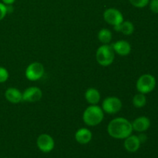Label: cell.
<instances>
[{
	"label": "cell",
	"instance_id": "4fadbf2b",
	"mask_svg": "<svg viewBox=\"0 0 158 158\" xmlns=\"http://www.w3.org/2000/svg\"><path fill=\"white\" fill-rule=\"evenodd\" d=\"M92 132L87 128H80L76 132L75 139L80 144H86L92 140Z\"/></svg>",
	"mask_w": 158,
	"mask_h": 158
},
{
	"label": "cell",
	"instance_id": "603a6c76",
	"mask_svg": "<svg viewBox=\"0 0 158 158\" xmlns=\"http://www.w3.org/2000/svg\"><path fill=\"white\" fill-rule=\"evenodd\" d=\"M137 137H138V139H139V140H140V143H144V142L147 140V139H148V137H147L146 134H143V133H141V134H139V135L137 136Z\"/></svg>",
	"mask_w": 158,
	"mask_h": 158
},
{
	"label": "cell",
	"instance_id": "7c38bea8",
	"mask_svg": "<svg viewBox=\"0 0 158 158\" xmlns=\"http://www.w3.org/2000/svg\"><path fill=\"white\" fill-rule=\"evenodd\" d=\"M5 97L11 103L16 104L23 101V93L16 88H8L5 92Z\"/></svg>",
	"mask_w": 158,
	"mask_h": 158
},
{
	"label": "cell",
	"instance_id": "ffe728a7",
	"mask_svg": "<svg viewBox=\"0 0 158 158\" xmlns=\"http://www.w3.org/2000/svg\"><path fill=\"white\" fill-rule=\"evenodd\" d=\"M9 74L6 68L0 66V83H5L9 79Z\"/></svg>",
	"mask_w": 158,
	"mask_h": 158
},
{
	"label": "cell",
	"instance_id": "ba28073f",
	"mask_svg": "<svg viewBox=\"0 0 158 158\" xmlns=\"http://www.w3.org/2000/svg\"><path fill=\"white\" fill-rule=\"evenodd\" d=\"M37 147L43 153H49L53 150L55 147V142L53 138L47 134H43L40 135L36 140Z\"/></svg>",
	"mask_w": 158,
	"mask_h": 158
},
{
	"label": "cell",
	"instance_id": "44dd1931",
	"mask_svg": "<svg viewBox=\"0 0 158 158\" xmlns=\"http://www.w3.org/2000/svg\"><path fill=\"white\" fill-rule=\"evenodd\" d=\"M150 3V9L154 13H158V0H151Z\"/></svg>",
	"mask_w": 158,
	"mask_h": 158
},
{
	"label": "cell",
	"instance_id": "3957f363",
	"mask_svg": "<svg viewBox=\"0 0 158 158\" xmlns=\"http://www.w3.org/2000/svg\"><path fill=\"white\" fill-rule=\"evenodd\" d=\"M115 57V52L109 44H103L97 49L96 60L103 66H108L113 63Z\"/></svg>",
	"mask_w": 158,
	"mask_h": 158
},
{
	"label": "cell",
	"instance_id": "7a4b0ae2",
	"mask_svg": "<svg viewBox=\"0 0 158 158\" xmlns=\"http://www.w3.org/2000/svg\"><path fill=\"white\" fill-rule=\"evenodd\" d=\"M104 118V114L101 107L97 105H90L84 110L83 120L85 124L94 127L100 124Z\"/></svg>",
	"mask_w": 158,
	"mask_h": 158
},
{
	"label": "cell",
	"instance_id": "7402d4cb",
	"mask_svg": "<svg viewBox=\"0 0 158 158\" xmlns=\"http://www.w3.org/2000/svg\"><path fill=\"white\" fill-rule=\"evenodd\" d=\"M7 15V10H6V5L4 3L0 2V21L6 17Z\"/></svg>",
	"mask_w": 158,
	"mask_h": 158
},
{
	"label": "cell",
	"instance_id": "5b68a950",
	"mask_svg": "<svg viewBox=\"0 0 158 158\" xmlns=\"http://www.w3.org/2000/svg\"><path fill=\"white\" fill-rule=\"evenodd\" d=\"M122 102L117 97H108L103 100L102 110L103 112L109 114H115L122 109Z\"/></svg>",
	"mask_w": 158,
	"mask_h": 158
},
{
	"label": "cell",
	"instance_id": "8fae6325",
	"mask_svg": "<svg viewBox=\"0 0 158 158\" xmlns=\"http://www.w3.org/2000/svg\"><path fill=\"white\" fill-rule=\"evenodd\" d=\"M131 123H132L133 130L140 133L148 131L151 127V120L148 117H144V116L137 117Z\"/></svg>",
	"mask_w": 158,
	"mask_h": 158
},
{
	"label": "cell",
	"instance_id": "9a60e30c",
	"mask_svg": "<svg viewBox=\"0 0 158 158\" xmlns=\"http://www.w3.org/2000/svg\"><path fill=\"white\" fill-rule=\"evenodd\" d=\"M85 99L90 105H97L100 100V94L95 88H89L85 93Z\"/></svg>",
	"mask_w": 158,
	"mask_h": 158
},
{
	"label": "cell",
	"instance_id": "277c9868",
	"mask_svg": "<svg viewBox=\"0 0 158 158\" xmlns=\"http://www.w3.org/2000/svg\"><path fill=\"white\" fill-rule=\"evenodd\" d=\"M156 86V79L151 74H143L140 76L137 81L136 87L140 94H148L152 92Z\"/></svg>",
	"mask_w": 158,
	"mask_h": 158
},
{
	"label": "cell",
	"instance_id": "cb8c5ba5",
	"mask_svg": "<svg viewBox=\"0 0 158 158\" xmlns=\"http://www.w3.org/2000/svg\"><path fill=\"white\" fill-rule=\"evenodd\" d=\"M6 10H7V14L11 13V12H13V7H12V5H6Z\"/></svg>",
	"mask_w": 158,
	"mask_h": 158
},
{
	"label": "cell",
	"instance_id": "d6986e66",
	"mask_svg": "<svg viewBox=\"0 0 158 158\" xmlns=\"http://www.w3.org/2000/svg\"><path fill=\"white\" fill-rule=\"evenodd\" d=\"M131 4L136 8H143L149 4L150 0H129Z\"/></svg>",
	"mask_w": 158,
	"mask_h": 158
},
{
	"label": "cell",
	"instance_id": "8992f818",
	"mask_svg": "<svg viewBox=\"0 0 158 158\" xmlns=\"http://www.w3.org/2000/svg\"><path fill=\"white\" fill-rule=\"evenodd\" d=\"M103 19L108 24L117 28L123 22V16L121 12L117 9L110 8L106 9L103 12Z\"/></svg>",
	"mask_w": 158,
	"mask_h": 158
},
{
	"label": "cell",
	"instance_id": "ac0fdd59",
	"mask_svg": "<svg viewBox=\"0 0 158 158\" xmlns=\"http://www.w3.org/2000/svg\"><path fill=\"white\" fill-rule=\"evenodd\" d=\"M147 98L145 97V94H136L133 98V104L137 108H142L146 105Z\"/></svg>",
	"mask_w": 158,
	"mask_h": 158
},
{
	"label": "cell",
	"instance_id": "5bb4252c",
	"mask_svg": "<svg viewBox=\"0 0 158 158\" xmlns=\"http://www.w3.org/2000/svg\"><path fill=\"white\" fill-rule=\"evenodd\" d=\"M140 142L136 135H130L124 140V148L128 152L134 153L139 150L140 147Z\"/></svg>",
	"mask_w": 158,
	"mask_h": 158
},
{
	"label": "cell",
	"instance_id": "9c48e42d",
	"mask_svg": "<svg viewBox=\"0 0 158 158\" xmlns=\"http://www.w3.org/2000/svg\"><path fill=\"white\" fill-rule=\"evenodd\" d=\"M43 97V92L36 86H31L23 93V101L34 103L40 100Z\"/></svg>",
	"mask_w": 158,
	"mask_h": 158
},
{
	"label": "cell",
	"instance_id": "6da1fadb",
	"mask_svg": "<svg viewBox=\"0 0 158 158\" xmlns=\"http://www.w3.org/2000/svg\"><path fill=\"white\" fill-rule=\"evenodd\" d=\"M132 123L123 117H117L111 120L107 126V133L115 139H125L133 132Z\"/></svg>",
	"mask_w": 158,
	"mask_h": 158
},
{
	"label": "cell",
	"instance_id": "52a82bcc",
	"mask_svg": "<svg viewBox=\"0 0 158 158\" xmlns=\"http://www.w3.org/2000/svg\"><path fill=\"white\" fill-rule=\"evenodd\" d=\"M44 66L42 63L35 62L27 66L26 69V77L30 81H36L41 79L44 74Z\"/></svg>",
	"mask_w": 158,
	"mask_h": 158
},
{
	"label": "cell",
	"instance_id": "2e32d148",
	"mask_svg": "<svg viewBox=\"0 0 158 158\" xmlns=\"http://www.w3.org/2000/svg\"><path fill=\"white\" fill-rule=\"evenodd\" d=\"M114 29L117 32H122L124 35H130L134 32V26L131 21H124L123 20V23Z\"/></svg>",
	"mask_w": 158,
	"mask_h": 158
},
{
	"label": "cell",
	"instance_id": "e0dca14e",
	"mask_svg": "<svg viewBox=\"0 0 158 158\" xmlns=\"http://www.w3.org/2000/svg\"><path fill=\"white\" fill-rule=\"evenodd\" d=\"M98 40L103 44H109L112 40V32L107 29H101L98 32Z\"/></svg>",
	"mask_w": 158,
	"mask_h": 158
},
{
	"label": "cell",
	"instance_id": "30bf717a",
	"mask_svg": "<svg viewBox=\"0 0 158 158\" xmlns=\"http://www.w3.org/2000/svg\"><path fill=\"white\" fill-rule=\"evenodd\" d=\"M114 52L122 56H128L131 52V46L126 40H119L111 45Z\"/></svg>",
	"mask_w": 158,
	"mask_h": 158
},
{
	"label": "cell",
	"instance_id": "d4e9b609",
	"mask_svg": "<svg viewBox=\"0 0 158 158\" xmlns=\"http://www.w3.org/2000/svg\"><path fill=\"white\" fill-rule=\"evenodd\" d=\"M2 3L5 5H12L15 2V0H2Z\"/></svg>",
	"mask_w": 158,
	"mask_h": 158
}]
</instances>
